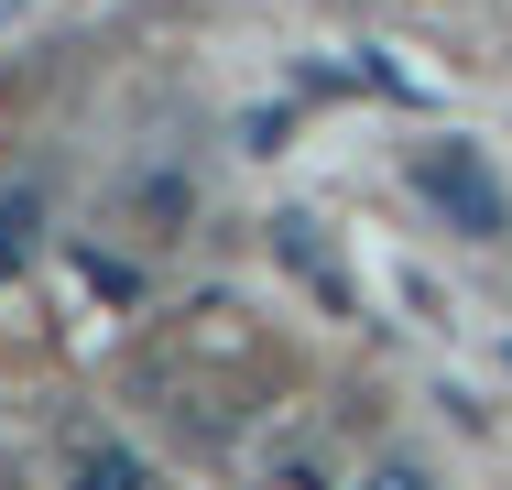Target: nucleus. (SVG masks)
I'll use <instances>...</instances> for the list:
<instances>
[{
  "label": "nucleus",
  "mask_w": 512,
  "mask_h": 490,
  "mask_svg": "<svg viewBox=\"0 0 512 490\" xmlns=\"http://www.w3.org/2000/svg\"><path fill=\"white\" fill-rule=\"evenodd\" d=\"M360 490H425V469H414V458H382V469H371Z\"/></svg>",
  "instance_id": "4"
},
{
  "label": "nucleus",
  "mask_w": 512,
  "mask_h": 490,
  "mask_svg": "<svg viewBox=\"0 0 512 490\" xmlns=\"http://www.w3.org/2000/svg\"><path fill=\"white\" fill-rule=\"evenodd\" d=\"M22 240H33V196H11V207H0V262H22Z\"/></svg>",
  "instance_id": "3"
},
{
  "label": "nucleus",
  "mask_w": 512,
  "mask_h": 490,
  "mask_svg": "<svg viewBox=\"0 0 512 490\" xmlns=\"http://www.w3.org/2000/svg\"><path fill=\"white\" fill-rule=\"evenodd\" d=\"M66 490H142V458H131V447H77Z\"/></svg>",
  "instance_id": "2"
},
{
  "label": "nucleus",
  "mask_w": 512,
  "mask_h": 490,
  "mask_svg": "<svg viewBox=\"0 0 512 490\" xmlns=\"http://www.w3.org/2000/svg\"><path fill=\"white\" fill-rule=\"evenodd\" d=\"M414 196H425L458 240H512V186L491 175L480 142H414Z\"/></svg>",
  "instance_id": "1"
}]
</instances>
